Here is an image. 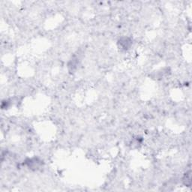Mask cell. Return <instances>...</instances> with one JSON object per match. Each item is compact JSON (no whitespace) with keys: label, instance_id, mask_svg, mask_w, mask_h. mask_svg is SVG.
<instances>
[{"label":"cell","instance_id":"cell-2","mask_svg":"<svg viewBox=\"0 0 192 192\" xmlns=\"http://www.w3.org/2000/svg\"><path fill=\"white\" fill-rule=\"evenodd\" d=\"M119 44L122 47V49L127 50L130 47L131 41L128 38H122L119 41Z\"/></svg>","mask_w":192,"mask_h":192},{"label":"cell","instance_id":"cell-1","mask_svg":"<svg viewBox=\"0 0 192 192\" xmlns=\"http://www.w3.org/2000/svg\"><path fill=\"white\" fill-rule=\"evenodd\" d=\"M41 161L38 160V159H29L28 161H26V164L30 168H34V169H38L39 167V166L41 165Z\"/></svg>","mask_w":192,"mask_h":192}]
</instances>
